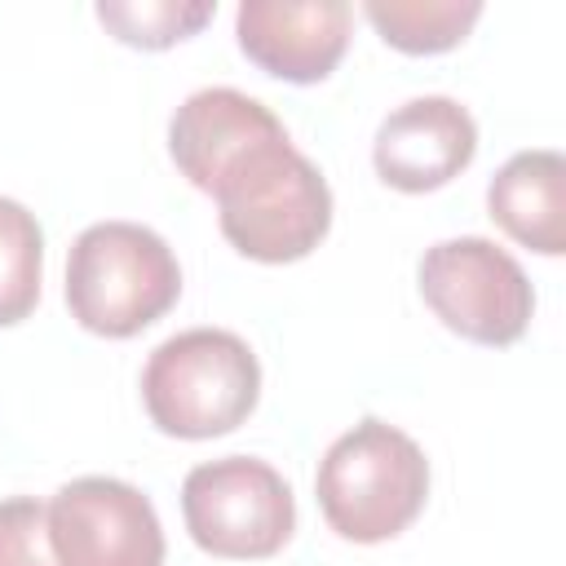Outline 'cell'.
<instances>
[{
  "instance_id": "6da1fadb",
  "label": "cell",
  "mask_w": 566,
  "mask_h": 566,
  "mask_svg": "<svg viewBox=\"0 0 566 566\" xmlns=\"http://www.w3.org/2000/svg\"><path fill=\"white\" fill-rule=\"evenodd\" d=\"M221 234L234 252L261 265L310 256L332 230V190L314 159H305L287 128L243 146L208 186Z\"/></svg>"
},
{
  "instance_id": "7a4b0ae2",
  "label": "cell",
  "mask_w": 566,
  "mask_h": 566,
  "mask_svg": "<svg viewBox=\"0 0 566 566\" xmlns=\"http://www.w3.org/2000/svg\"><path fill=\"white\" fill-rule=\"evenodd\" d=\"M181 296L172 248L137 221H97L66 252V310L106 340H128L159 323Z\"/></svg>"
},
{
  "instance_id": "3957f363",
  "label": "cell",
  "mask_w": 566,
  "mask_h": 566,
  "mask_svg": "<svg viewBox=\"0 0 566 566\" xmlns=\"http://www.w3.org/2000/svg\"><path fill=\"white\" fill-rule=\"evenodd\" d=\"M261 398V363L226 327H190L150 349L142 402L159 433L203 442L239 429Z\"/></svg>"
},
{
  "instance_id": "277c9868",
  "label": "cell",
  "mask_w": 566,
  "mask_h": 566,
  "mask_svg": "<svg viewBox=\"0 0 566 566\" xmlns=\"http://www.w3.org/2000/svg\"><path fill=\"white\" fill-rule=\"evenodd\" d=\"M314 491L340 539L380 544L420 517L429 500V460L416 438L367 416L323 451Z\"/></svg>"
},
{
  "instance_id": "5b68a950",
  "label": "cell",
  "mask_w": 566,
  "mask_h": 566,
  "mask_svg": "<svg viewBox=\"0 0 566 566\" xmlns=\"http://www.w3.org/2000/svg\"><path fill=\"white\" fill-rule=\"evenodd\" d=\"M181 517L203 553L230 562H261L292 539L296 500L274 464L256 455H221L186 473Z\"/></svg>"
},
{
  "instance_id": "8992f818",
  "label": "cell",
  "mask_w": 566,
  "mask_h": 566,
  "mask_svg": "<svg viewBox=\"0 0 566 566\" xmlns=\"http://www.w3.org/2000/svg\"><path fill=\"white\" fill-rule=\"evenodd\" d=\"M420 296L442 327L473 345L504 349L526 336L535 292L513 252L482 234L442 239L420 256Z\"/></svg>"
},
{
  "instance_id": "52a82bcc",
  "label": "cell",
  "mask_w": 566,
  "mask_h": 566,
  "mask_svg": "<svg viewBox=\"0 0 566 566\" xmlns=\"http://www.w3.org/2000/svg\"><path fill=\"white\" fill-rule=\"evenodd\" d=\"M49 535L62 566H164L155 504L119 478H75L49 500Z\"/></svg>"
},
{
  "instance_id": "ba28073f",
  "label": "cell",
  "mask_w": 566,
  "mask_h": 566,
  "mask_svg": "<svg viewBox=\"0 0 566 566\" xmlns=\"http://www.w3.org/2000/svg\"><path fill=\"white\" fill-rule=\"evenodd\" d=\"M345 0H243L234 13L239 49L252 66L287 84H318L349 49Z\"/></svg>"
},
{
  "instance_id": "9c48e42d",
  "label": "cell",
  "mask_w": 566,
  "mask_h": 566,
  "mask_svg": "<svg viewBox=\"0 0 566 566\" xmlns=\"http://www.w3.org/2000/svg\"><path fill=\"white\" fill-rule=\"evenodd\" d=\"M478 155L473 115L442 93L411 97L389 111L371 142V164L385 186L402 195H424L460 177Z\"/></svg>"
},
{
  "instance_id": "30bf717a",
  "label": "cell",
  "mask_w": 566,
  "mask_h": 566,
  "mask_svg": "<svg viewBox=\"0 0 566 566\" xmlns=\"http://www.w3.org/2000/svg\"><path fill=\"white\" fill-rule=\"evenodd\" d=\"M279 128H283V119H279L265 102H256V97H248V93H239V88L217 84V88L190 93V97L177 106V115H172V124H168V155H172L177 172H181L195 190L208 195L212 177H217L243 146H252L256 137H270V133H279Z\"/></svg>"
},
{
  "instance_id": "8fae6325",
  "label": "cell",
  "mask_w": 566,
  "mask_h": 566,
  "mask_svg": "<svg viewBox=\"0 0 566 566\" xmlns=\"http://www.w3.org/2000/svg\"><path fill=\"white\" fill-rule=\"evenodd\" d=\"M491 221L539 256L566 252V159L562 150H517L486 186Z\"/></svg>"
},
{
  "instance_id": "7c38bea8",
  "label": "cell",
  "mask_w": 566,
  "mask_h": 566,
  "mask_svg": "<svg viewBox=\"0 0 566 566\" xmlns=\"http://www.w3.org/2000/svg\"><path fill=\"white\" fill-rule=\"evenodd\" d=\"M363 18L380 31L389 49L424 57V53L455 49L482 18V4L478 0H367Z\"/></svg>"
},
{
  "instance_id": "4fadbf2b",
  "label": "cell",
  "mask_w": 566,
  "mask_h": 566,
  "mask_svg": "<svg viewBox=\"0 0 566 566\" xmlns=\"http://www.w3.org/2000/svg\"><path fill=\"white\" fill-rule=\"evenodd\" d=\"M44 279V230L35 212L0 195V327L31 318Z\"/></svg>"
},
{
  "instance_id": "5bb4252c",
  "label": "cell",
  "mask_w": 566,
  "mask_h": 566,
  "mask_svg": "<svg viewBox=\"0 0 566 566\" xmlns=\"http://www.w3.org/2000/svg\"><path fill=\"white\" fill-rule=\"evenodd\" d=\"M212 0H102L97 22L128 49H172L212 22Z\"/></svg>"
},
{
  "instance_id": "9a60e30c",
  "label": "cell",
  "mask_w": 566,
  "mask_h": 566,
  "mask_svg": "<svg viewBox=\"0 0 566 566\" xmlns=\"http://www.w3.org/2000/svg\"><path fill=\"white\" fill-rule=\"evenodd\" d=\"M0 566H62L49 535V504L35 495L0 500Z\"/></svg>"
}]
</instances>
